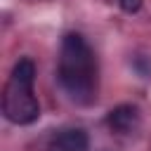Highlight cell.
I'll use <instances>...</instances> for the list:
<instances>
[{"label": "cell", "mask_w": 151, "mask_h": 151, "mask_svg": "<svg viewBox=\"0 0 151 151\" xmlns=\"http://www.w3.org/2000/svg\"><path fill=\"white\" fill-rule=\"evenodd\" d=\"M57 78L61 90L76 104H92L99 92V71L92 47L80 33H66L59 50Z\"/></svg>", "instance_id": "obj_1"}, {"label": "cell", "mask_w": 151, "mask_h": 151, "mask_svg": "<svg viewBox=\"0 0 151 151\" xmlns=\"http://www.w3.org/2000/svg\"><path fill=\"white\" fill-rule=\"evenodd\" d=\"M35 64L28 57H21L2 90V113L14 125H31L40 118V104L33 92Z\"/></svg>", "instance_id": "obj_2"}, {"label": "cell", "mask_w": 151, "mask_h": 151, "mask_svg": "<svg viewBox=\"0 0 151 151\" xmlns=\"http://www.w3.org/2000/svg\"><path fill=\"white\" fill-rule=\"evenodd\" d=\"M139 123H142V113L132 104H120V106L111 109L106 116V125L116 134H132L139 127Z\"/></svg>", "instance_id": "obj_3"}, {"label": "cell", "mask_w": 151, "mask_h": 151, "mask_svg": "<svg viewBox=\"0 0 151 151\" xmlns=\"http://www.w3.org/2000/svg\"><path fill=\"white\" fill-rule=\"evenodd\" d=\"M90 149V139L85 130H64L50 146L47 151H87Z\"/></svg>", "instance_id": "obj_4"}, {"label": "cell", "mask_w": 151, "mask_h": 151, "mask_svg": "<svg viewBox=\"0 0 151 151\" xmlns=\"http://www.w3.org/2000/svg\"><path fill=\"white\" fill-rule=\"evenodd\" d=\"M118 5H120V9L127 12V14H134V12L142 9V0H118Z\"/></svg>", "instance_id": "obj_5"}]
</instances>
